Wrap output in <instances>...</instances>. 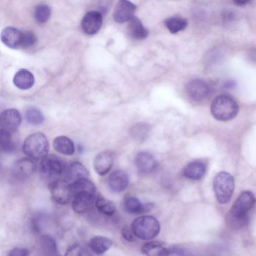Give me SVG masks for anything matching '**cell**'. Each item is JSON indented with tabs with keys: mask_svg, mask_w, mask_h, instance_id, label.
I'll list each match as a JSON object with an SVG mask.
<instances>
[{
	"mask_svg": "<svg viewBox=\"0 0 256 256\" xmlns=\"http://www.w3.org/2000/svg\"><path fill=\"white\" fill-rule=\"evenodd\" d=\"M254 203L255 197L252 192H242L232 206L228 216L238 219L248 218V212Z\"/></svg>",
	"mask_w": 256,
	"mask_h": 256,
	"instance_id": "cell-7",
	"label": "cell"
},
{
	"mask_svg": "<svg viewBox=\"0 0 256 256\" xmlns=\"http://www.w3.org/2000/svg\"><path fill=\"white\" fill-rule=\"evenodd\" d=\"M65 180L70 184L83 178H88L89 172L86 168L80 162H71L66 168L64 172Z\"/></svg>",
	"mask_w": 256,
	"mask_h": 256,
	"instance_id": "cell-18",
	"label": "cell"
},
{
	"mask_svg": "<svg viewBox=\"0 0 256 256\" xmlns=\"http://www.w3.org/2000/svg\"><path fill=\"white\" fill-rule=\"evenodd\" d=\"M114 162V158L112 152L110 150L102 152L94 160V168L98 174L104 176L110 170Z\"/></svg>",
	"mask_w": 256,
	"mask_h": 256,
	"instance_id": "cell-15",
	"label": "cell"
},
{
	"mask_svg": "<svg viewBox=\"0 0 256 256\" xmlns=\"http://www.w3.org/2000/svg\"><path fill=\"white\" fill-rule=\"evenodd\" d=\"M14 144L12 137L9 131L0 129V150L4 152H10L13 151Z\"/></svg>",
	"mask_w": 256,
	"mask_h": 256,
	"instance_id": "cell-30",
	"label": "cell"
},
{
	"mask_svg": "<svg viewBox=\"0 0 256 256\" xmlns=\"http://www.w3.org/2000/svg\"><path fill=\"white\" fill-rule=\"evenodd\" d=\"M27 122L32 125H38L43 122L44 116L42 112L34 107L28 108L25 113Z\"/></svg>",
	"mask_w": 256,
	"mask_h": 256,
	"instance_id": "cell-32",
	"label": "cell"
},
{
	"mask_svg": "<svg viewBox=\"0 0 256 256\" xmlns=\"http://www.w3.org/2000/svg\"><path fill=\"white\" fill-rule=\"evenodd\" d=\"M238 105L231 96L220 95L212 100L210 112L213 117L219 121H228L234 118L238 112Z\"/></svg>",
	"mask_w": 256,
	"mask_h": 256,
	"instance_id": "cell-2",
	"label": "cell"
},
{
	"mask_svg": "<svg viewBox=\"0 0 256 256\" xmlns=\"http://www.w3.org/2000/svg\"><path fill=\"white\" fill-rule=\"evenodd\" d=\"M169 255H184V250L182 249L178 248H168Z\"/></svg>",
	"mask_w": 256,
	"mask_h": 256,
	"instance_id": "cell-38",
	"label": "cell"
},
{
	"mask_svg": "<svg viewBox=\"0 0 256 256\" xmlns=\"http://www.w3.org/2000/svg\"><path fill=\"white\" fill-rule=\"evenodd\" d=\"M141 252L147 256H168V249L157 241H151L144 244L142 247Z\"/></svg>",
	"mask_w": 256,
	"mask_h": 256,
	"instance_id": "cell-25",
	"label": "cell"
},
{
	"mask_svg": "<svg viewBox=\"0 0 256 256\" xmlns=\"http://www.w3.org/2000/svg\"><path fill=\"white\" fill-rule=\"evenodd\" d=\"M236 82L232 80H228L224 83L223 87L224 88L230 89L234 87Z\"/></svg>",
	"mask_w": 256,
	"mask_h": 256,
	"instance_id": "cell-39",
	"label": "cell"
},
{
	"mask_svg": "<svg viewBox=\"0 0 256 256\" xmlns=\"http://www.w3.org/2000/svg\"><path fill=\"white\" fill-rule=\"evenodd\" d=\"M38 220V217H34L32 218L31 222L32 231L36 233L39 232L40 230Z\"/></svg>",
	"mask_w": 256,
	"mask_h": 256,
	"instance_id": "cell-37",
	"label": "cell"
},
{
	"mask_svg": "<svg viewBox=\"0 0 256 256\" xmlns=\"http://www.w3.org/2000/svg\"><path fill=\"white\" fill-rule=\"evenodd\" d=\"M10 256H28L29 255L28 250L23 248H14L12 249L8 252Z\"/></svg>",
	"mask_w": 256,
	"mask_h": 256,
	"instance_id": "cell-36",
	"label": "cell"
},
{
	"mask_svg": "<svg viewBox=\"0 0 256 256\" xmlns=\"http://www.w3.org/2000/svg\"><path fill=\"white\" fill-rule=\"evenodd\" d=\"M122 237L127 241L132 242L136 240V236L132 232L131 228L127 226L123 227L122 229Z\"/></svg>",
	"mask_w": 256,
	"mask_h": 256,
	"instance_id": "cell-35",
	"label": "cell"
},
{
	"mask_svg": "<svg viewBox=\"0 0 256 256\" xmlns=\"http://www.w3.org/2000/svg\"><path fill=\"white\" fill-rule=\"evenodd\" d=\"M22 31L13 26L5 28L0 34L2 42L12 49L22 48Z\"/></svg>",
	"mask_w": 256,
	"mask_h": 256,
	"instance_id": "cell-11",
	"label": "cell"
},
{
	"mask_svg": "<svg viewBox=\"0 0 256 256\" xmlns=\"http://www.w3.org/2000/svg\"><path fill=\"white\" fill-rule=\"evenodd\" d=\"M150 130V126L145 122L135 124L130 130V136L135 140H140L144 138Z\"/></svg>",
	"mask_w": 256,
	"mask_h": 256,
	"instance_id": "cell-29",
	"label": "cell"
},
{
	"mask_svg": "<svg viewBox=\"0 0 256 256\" xmlns=\"http://www.w3.org/2000/svg\"><path fill=\"white\" fill-rule=\"evenodd\" d=\"M14 86L22 90L30 88L34 83V77L28 70L22 68L18 70L13 78Z\"/></svg>",
	"mask_w": 256,
	"mask_h": 256,
	"instance_id": "cell-21",
	"label": "cell"
},
{
	"mask_svg": "<svg viewBox=\"0 0 256 256\" xmlns=\"http://www.w3.org/2000/svg\"><path fill=\"white\" fill-rule=\"evenodd\" d=\"M39 171L41 176L50 183L64 174L66 167L62 160L55 154H47L40 160Z\"/></svg>",
	"mask_w": 256,
	"mask_h": 256,
	"instance_id": "cell-6",
	"label": "cell"
},
{
	"mask_svg": "<svg viewBox=\"0 0 256 256\" xmlns=\"http://www.w3.org/2000/svg\"><path fill=\"white\" fill-rule=\"evenodd\" d=\"M73 197L72 208L77 214H82L90 207L96 198V188L88 179L83 178L70 184Z\"/></svg>",
	"mask_w": 256,
	"mask_h": 256,
	"instance_id": "cell-1",
	"label": "cell"
},
{
	"mask_svg": "<svg viewBox=\"0 0 256 256\" xmlns=\"http://www.w3.org/2000/svg\"><path fill=\"white\" fill-rule=\"evenodd\" d=\"M48 142L46 136L42 132L29 135L24 140L22 150L25 155L32 160H41L48 154Z\"/></svg>",
	"mask_w": 256,
	"mask_h": 256,
	"instance_id": "cell-4",
	"label": "cell"
},
{
	"mask_svg": "<svg viewBox=\"0 0 256 256\" xmlns=\"http://www.w3.org/2000/svg\"><path fill=\"white\" fill-rule=\"evenodd\" d=\"M95 204L98 210L105 215L111 216L116 212V208L114 202L101 194L97 196Z\"/></svg>",
	"mask_w": 256,
	"mask_h": 256,
	"instance_id": "cell-26",
	"label": "cell"
},
{
	"mask_svg": "<svg viewBox=\"0 0 256 256\" xmlns=\"http://www.w3.org/2000/svg\"><path fill=\"white\" fill-rule=\"evenodd\" d=\"M108 184L110 188L113 192L117 193L122 192L128 185V176L122 170H115L110 174Z\"/></svg>",
	"mask_w": 256,
	"mask_h": 256,
	"instance_id": "cell-17",
	"label": "cell"
},
{
	"mask_svg": "<svg viewBox=\"0 0 256 256\" xmlns=\"http://www.w3.org/2000/svg\"><path fill=\"white\" fill-rule=\"evenodd\" d=\"M186 91L190 98L195 101H201L206 98L210 92L208 84L203 80L194 78L186 84Z\"/></svg>",
	"mask_w": 256,
	"mask_h": 256,
	"instance_id": "cell-9",
	"label": "cell"
},
{
	"mask_svg": "<svg viewBox=\"0 0 256 256\" xmlns=\"http://www.w3.org/2000/svg\"><path fill=\"white\" fill-rule=\"evenodd\" d=\"M130 228L136 236L141 240L154 238L159 234L160 224L156 218L151 216H143L136 218Z\"/></svg>",
	"mask_w": 256,
	"mask_h": 256,
	"instance_id": "cell-3",
	"label": "cell"
},
{
	"mask_svg": "<svg viewBox=\"0 0 256 256\" xmlns=\"http://www.w3.org/2000/svg\"><path fill=\"white\" fill-rule=\"evenodd\" d=\"M52 145L56 152L64 155H72L74 152L73 142L66 136H61L56 137L53 140Z\"/></svg>",
	"mask_w": 256,
	"mask_h": 256,
	"instance_id": "cell-23",
	"label": "cell"
},
{
	"mask_svg": "<svg viewBox=\"0 0 256 256\" xmlns=\"http://www.w3.org/2000/svg\"><path fill=\"white\" fill-rule=\"evenodd\" d=\"M206 170V164L201 160H194L184 168L183 176L189 179L198 180L202 178Z\"/></svg>",
	"mask_w": 256,
	"mask_h": 256,
	"instance_id": "cell-20",
	"label": "cell"
},
{
	"mask_svg": "<svg viewBox=\"0 0 256 256\" xmlns=\"http://www.w3.org/2000/svg\"><path fill=\"white\" fill-rule=\"evenodd\" d=\"M165 25L172 34H176L186 28L188 25L187 20L178 16L170 17L165 21Z\"/></svg>",
	"mask_w": 256,
	"mask_h": 256,
	"instance_id": "cell-28",
	"label": "cell"
},
{
	"mask_svg": "<svg viewBox=\"0 0 256 256\" xmlns=\"http://www.w3.org/2000/svg\"><path fill=\"white\" fill-rule=\"evenodd\" d=\"M136 8V6L128 0H120L114 10V20L118 23L128 21L134 16Z\"/></svg>",
	"mask_w": 256,
	"mask_h": 256,
	"instance_id": "cell-13",
	"label": "cell"
},
{
	"mask_svg": "<svg viewBox=\"0 0 256 256\" xmlns=\"http://www.w3.org/2000/svg\"><path fill=\"white\" fill-rule=\"evenodd\" d=\"M235 4L242 6L248 4L250 0H232Z\"/></svg>",
	"mask_w": 256,
	"mask_h": 256,
	"instance_id": "cell-40",
	"label": "cell"
},
{
	"mask_svg": "<svg viewBox=\"0 0 256 256\" xmlns=\"http://www.w3.org/2000/svg\"><path fill=\"white\" fill-rule=\"evenodd\" d=\"M125 211L130 214H140L148 212L154 207L153 204H142L134 196L126 197L124 202Z\"/></svg>",
	"mask_w": 256,
	"mask_h": 256,
	"instance_id": "cell-19",
	"label": "cell"
},
{
	"mask_svg": "<svg viewBox=\"0 0 256 256\" xmlns=\"http://www.w3.org/2000/svg\"><path fill=\"white\" fill-rule=\"evenodd\" d=\"M128 28L130 35L137 40L144 39L148 34L147 29L136 16H133L128 20Z\"/></svg>",
	"mask_w": 256,
	"mask_h": 256,
	"instance_id": "cell-24",
	"label": "cell"
},
{
	"mask_svg": "<svg viewBox=\"0 0 256 256\" xmlns=\"http://www.w3.org/2000/svg\"><path fill=\"white\" fill-rule=\"evenodd\" d=\"M224 16L225 18V20L227 22L230 21L232 19H233L234 14L232 12L226 13Z\"/></svg>",
	"mask_w": 256,
	"mask_h": 256,
	"instance_id": "cell-41",
	"label": "cell"
},
{
	"mask_svg": "<svg viewBox=\"0 0 256 256\" xmlns=\"http://www.w3.org/2000/svg\"><path fill=\"white\" fill-rule=\"evenodd\" d=\"M51 14L50 8L46 4L37 5L34 10V17L36 20L40 24L46 22Z\"/></svg>",
	"mask_w": 256,
	"mask_h": 256,
	"instance_id": "cell-31",
	"label": "cell"
},
{
	"mask_svg": "<svg viewBox=\"0 0 256 256\" xmlns=\"http://www.w3.org/2000/svg\"><path fill=\"white\" fill-rule=\"evenodd\" d=\"M213 188L218 202L222 204L228 203L234 189L233 176L226 172H220L214 177Z\"/></svg>",
	"mask_w": 256,
	"mask_h": 256,
	"instance_id": "cell-5",
	"label": "cell"
},
{
	"mask_svg": "<svg viewBox=\"0 0 256 256\" xmlns=\"http://www.w3.org/2000/svg\"><path fill=\"white\" fill-rule=\"evenodd\" d=\"M52 199L56 203L64 205L68 202L72 198L70 183L60 178L49 184Z\"/></svg>",
	"mask_w": 256,
	"mask_h": 256,
	"instance_id": "cell-8",
	"label": "cell"
},
{
	"mask_svg": "<svg viewBox=\"0 0 256 256\" xmlns=\"http://www.w3.org/2000/svg\"><path fill=\"white\" fill-rule=\"evenodd\" d=\"M36 36L32 32L22 31V48L31 47L36 43Z\"/></svg>",
	"mask_w": 256,
	"mask_h": 256,
	"instance_id": "cell-34",
	"label": "cell"
},
{
	"mask_svg": "<svg viewBox=\"0 0 256 256\" xmlns=\"http://www.w3.org/2000/svg\"><path fill=\"white\" fill-rule=\"evenodd\" d=\"M134 162L138 171L142 174L152 172L157 166L155 158L148 152H138L135 156Z\"/></svg>",
	"mask_w": 256,
	"mask_h": 256,
	"instance_id": "cell-14",
	"label": "cell"
},
{
	"mask_svg": "<svg viewBox=\"0 0 256 256\" xmlns=\"http://www.w3.org/2000/svg\"><path fill=\"white\" fill-rule=\"evenodd\" d=\"M102 23L101 14L96 11H90L84 16L81 26L84 32L88 34H94L99 30Z\"/></svg>",
	"mask_w": 256,
	"mask_h": 256,
	"instance_id": "cell-16",
	"label": "cell"
},
{
	"mask_svg": "<svg viewBox=\"0 0 256 256\" xmlns=\"http://www.w3.org/2000/svg\"><path fill=\"white\" fill-rule=\"evenodd\" d=\"M112 242L108 238L96 236L89 240L88 246L90 250L96 254H101L108 251L112 246Z\"/></svg>",
	"mask_w": 256,
	"mask_h": 256,
	"instance_id": "cell-22",
	"label": "cell"
},
{
	"mask_svg": "<svg viewBox=\"0 0 256 256\" xmlns=\"http://www.w3.org/2000/svg\"><path fill=\"white\" fill-rule=\"evenodd\" d=\"M21 122L20 114L15 108L6 109L0 114V127L9 132L17 130Z\"/></svg>",
	"mask_w": 256,
	"mask_h": 256,
	"instance_id": "cell-12",
	"label": "cell"
},
{
	"mask_svg": "<svg viewBox=\"0 0 256 256\" xmlns=\"http://www.w3.org/2000/svg\"><path fill=\"white\" fill-rule=\"evenodd\" d=\"M33 160L24 158L16 161L12 167V174L18 180H24L31 176L36 170Z\"/></svg>",
	"mask_w": 256,
	"mask_h": 256,
	"instance_id": "cell-10",
	"label": "cell"
},
{
	"mask_svg": "<svg viewBox=\"0 0 256 256\" xmlns=\"http://www.w3.org/2000/svg\"><path fill=\"white\" fill-rule=\"evenodd\" d=\"M40 246L46 256H58V250L54 239L49 235H43L40 238Z\"/></svg>",
	"mask_w": 256,
	"mask_h": 256,
	"instance_id": "cell-27",
	"label": "cell"
},
{
	"mask_svg": "<svg viewBox=\"0 0 256 256\" xmlns=\"http://www.w3.org/2000/svg\"><path fill=\"white\" fill-rule=\"evenodd\" d=\"M66 256H90L92 254L86 248L78 244H74L68 248L66 252Z\"/></svg>",
	"mask_w": 256,
	"mask_h": 256,
	"instance_id": "cell-33",
	"label": "cell"
}]
</instances>
